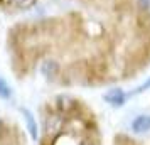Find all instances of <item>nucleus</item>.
Masks as SVG:
<instances>
[{
    "label": "nucleus",
    "mask_w": 150,
    "mask_h": 145,
    "mask_svg": "<svg viewBox=\"0 0 150 145\" xmlns=\"http://www.w3.org/2000/svg\"><path fill=\"white\" fill-rule=\"evenodd\" d=\"M7 29L17 71L93 84L150 62V0H44Z\"/></svg>",
    "instance_id": "nucleus-1"
},
{
    "label": "nucleus",
    "mask_w": 150,
    "mask_h": 145,
    "mask_svg": "<svg viewBox=\"0 0 150 145\" xmlns=\"http://www.w3.org/2000/svg\"><path fill=\"white\" fill-rule=\"evenodd\" d=\"M44 0H0L2 15H25L39 7Z\"/></svg>",
    "instance_id": "nucleus-2"
},
{
    "label": "nucleus",
    "mask_w": 150,
    "mask_h": 145,
    "mask_svg": "<svg viewBox=\"0 0 150 145\" xmlns=\"http://www.w3.org/2000/svg\"><path fill=\"white\" fill-rule=\"evenodd\" d=\"M132 130L135 133H145L150 130V115H138L132 122Z\"/></svg>",
    "instance_id": "nucleus-3"
},
{
    "label": "nucleus",
    "mask_w": 150,
    "mask_h": 145,
    "mask_svg": "<svg viewBox=\"0 0 150 145\" xmlns=\"http://www.w3.org/2000/svg\"><path fill=\"white\" fill-rule=\"evenodd\" d=\"M21 111L24 113V117H25V123H27L29 133H30L32 140H37V138H39V127H37V122H35L34 115H32L27 108H21Z\"/></svg>",
    "instance_id": "nucleus-4"
},
{
    "label": "nucleus",
    "mask_w": 150,
    "mask_h": 145,
    "mask_svg": "<svg viewBox=\"0 0 150 145\" xmlns=\"http://www.w3.org/2000/svg\"><path fill=\"white\" fill-rule=\"evenodd\" d=\"M105 100L111 103L113 106H122L125 103V95H123L122 90H118V88H113V90H110L106 95H105Z\"/></svg>",
    "instance_id": "nucleus-5"
},
{
    "label": "nucleus",
    "mask_w": 150,
    "mask_h": 145,
    "mask_svg": "<svg viewBox=\"0 0 150 145\" xmlns=\"http://www.w3.org/2000/svg\"><path fill=\"white\" fill-rule=\"evenodd\" d=\"M12 96V90L7 84V81L4 78H0V98H10Z\"/></svg>",
    "instance_id": "nucleus-6"
},
{
    "label": "nucleus",
    "mask_w": 150,
    "mask_h": 145,
    "mask_svg": "<svg viewBox=\"0 0 150 145\" xmlns=\"http://www.w3.org/2000/svg\"><path fill=\"white\" fill-rule=\"evenodd\" d=\"M2 127H4V122H2V120H0V130H2Z\"/></svg>",
    "instance_id": "nucleus-7"
}]
</instances>
